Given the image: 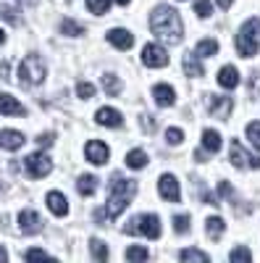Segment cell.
Returning a JSON list of instances; mask_svg holds the SVG:
<instances>
[{"mask_svg": "<svg viewBox=\"0 0 260 263\" xmlns=\"http://www.w3.org/2000/svg\"><path fill=\"white\" fill-rule=\"evenodd\" d=\"M184 71L187 77H203V63H197V53L194 55H184Z\"/></svg>", "mask_w": 260, "mask_h": 263, "instance_id": "23", "label": "cell"}, {"mask_svg": "<svg viewBox=\"0 0 260 263\" xmlns=\"http://www.w3.org/2000/svg\"><path fill=\"white\" fill-rule=\"evenodd\" d=\"M158 190H161V197H163V200L179 203L182 192H179V182H176V177H173V174H163V177L158 179Z\"/></svg>", "mask_w": 260, "mask_h": 263, "instance_id": "10", "label": "cell"}, {"mask_svg": "<svg viewBox=\"0 0 260 263\" xmlns=\"http://www.w3.org/2000/svg\"><path fill=\"white\" fill-rule=\"evenodd\" d=\"M6 260H8V253H6L3 248H0V263H6Z\"/></svg>", "mask_w": 260, "mask_h": 263, "instance_id": "43", "label": "cell"}, {"mask_svg": "<svg viewBox=\"0 0 260 263\" xmlns=\"http://www.w3.org/2000/svg\"><path fill=\"white\" fill-rule=\"evenodd\" d=\"M166 142H168V145H182V142H184V132L176 129V126H171V129L166 132Z\"/></svg>", "mask_w": 260, "mask_h": 263, "instance_id": "33", "label": "cell"}, {"mask_svg": "<svg viewBox=\"0 0 260 263\" xmlns=\"http://www.w3.org/2000/svg\"><path fill=\"white\" fill-rule=\"evenodd\" d=\"M231 163H234L236 168H245V166L260 168V156H252V153H247L236 140H231Z\"/></svg>", "mask_w": 260, "mask_h": 263, "instance_id": "7", "label": "cell"}, {"mask_svg": "<svg viewBox=\"0 0 260 263\" xmlns=\"http://www.w3.org/2000/svg\"><path fill=\"white\" fill-rule=\"evenodd\" d=\"M231 260H250L252 258V253L247 250V248H236V250H231V255H229Z\"/></svg>", "mask_w": 260, "mask_h": 263, "instance_id": "39", "label": "cell"}, {"mask_svg": "<svg viewBox=\"0 0 260 263\" xmlns=\"http://www.w3.org/2000/svg\"><path fill=\"white\" fill-rule=\"evenodd\" d=\"M247 137H250V142L260 150V121H252V124H247Z\"/></svg>", "mask_w": 260, "mask_h": 263, "instance_id": "31", "label": "cell"}, {"mask_svg": "<svg viewBox=\"0 0 260 263\" xmlns=\"http://www.w3.org/2000/svg\"><path fill=\"white\" fill-rule=\"evenodd\" d=\"M142 63L150 66V69H163V66H168V53H166V48H161V45H145V50H142Z\"/></svg>", "mask_w": 260, "mask_h": 263, "instance_id": "8", "label": "cell"}, {"mask_svg": "<svg viewBox=\"0 0 260 263\" xmlns=\"http://www.w3.org/2000/svg\"><path fill=\"white\" fill-rule=\"evenodd\" d=\"M18 224H21V232H24V234H37L42 229V218H39L37 211L27 208V211L18 213Z\"/></svg>", "mask_w": 260, "mask_h": 263, "instance_id": "12", "label": "cell"}, {"mask_svg": "<svg viewBox=\"0 0 260 263\" xmlns=\"http://www.w3.org/2000/svg\"><path fill=\"white\" fill-rule=\"evenodd\" d=\"M150 29H153L155 37H161L168 45H179L184 40V24L182 16L176 13V8L171 6H158L155 13L150 16Z\"/></svg>", "mask_w": 260, "mask_h": 263, "instance_id": "2", "label": "cell"}, {"mask_svg": "<svg viewBox=\"0 0 260 263\" xmlns=\"http://www.w3.org/2000/svg\"><path fill=\"white\" fill-rule=\"evenodd\" d=\"M0 79H8V63L0 61Z\"/></svg>", "mask_w": 260, "mask_h": 263, "instance_id": "42", "label": "cell"}, {"mask_svg": "<svg viewBox=\"0 0 260 263\" xmlns=\"http://www.w3.org/2000/svg\"><path fill=\"white\" fill-rule=\"evenodd\" d=\"M208 98V111H210V116H215V119H226L229 114H231V98H218V95H205Z\"/></svg>", "mask_w": 260, "mask_h": 263, "instance_id": "11", "label": "cell"}, {"mask_svg": "<svg viewBox=\"0 0 260 263\" xmlns=\"http://www.w3.org/2000/svg\"><path fill=\"white\" fill-rule=\"evenodd\" d=\"M76 95H79L82 100H90V98L95 95V84H90V82H79V84H76Z\"/></svg>", "mask_w": 260, "mask_h": 263, "instance_id": "32", "label": "cell"}, {"mask_svg": "<svg viewBox=\"0 0 260 263\" xmlns=\"http://www.w3.org/2000/svg\"><path fill=\"white\" fill-rule=\"evenodd\" d=\"M139 184L134 179H124L118 174H113L111 179V195H108V203H105V211L97 213V221L108 218V221H116V218L126 211V205L132 203V197L137 195Z\"/></svg>", "mask_w": 260, "mask_h": 263, "instance_id": "1", "label": "cell"}, {"mask_svg": "<svg viewBox=\"0 0 260 263\" xmlns=\"http://www.w3.org/2000/svg\"><path fill=\"white\" fill-rule=\"evenodd\" d=\"M108 42H111V45L113 48H118V50H129V48H132L134 45V37H132V32H129V29H111V32H108Z\"/></svg>", "mask_w": 260, "mask_h": 263, "instance_id": "13", "label": "cell"}, {"mask_svg": "<svg viewBox=\"0 0 260 263\" xmlns=\"http://www.w3.org/2000/svg\"><path fill=\"white\" fill-rule=\"evenodd\" d=\"M24 171L32 179H42L53 171V161H50L48 153H32V156L24 158Z\"/></svg>", "mask_w": 260, "mask_h": 263, "instance_id": "6", "label": "cell"}, {"mask_svg": "<svg viewBox=\"0 0 260 263\" xmlns=\"http://www.w3.org/2000/svg\"><path fill=\"white\" fill-rule=\"evenodd\" d=\"M53 142H55V135H50V132H45V135L37 137V145H39V147H50Z\"/></svg>", "mask_w": 260, "mask_h": 263, "instance_id": "40", "label": "cell"}, {"mask_svg": "<svg viewBox=\"0 0 260 263\" xmlns=\"http://www.w3.org/2000/svg\"><path fill=\"white\" fill-rule=\"evenodd\" d=\"M84 156H87V161H90L92 166H105L111 153H108V145L105 142L90 140V142H87V147H84Z\"/></svg>", "mask_w": 260, "mask_h": 263, "instance_id": "9", "label": "cell"}, {"mask_svg": "<svg viewBox=\"0 0 260 263\" xmlns=\"http://www.w3.org/2000/svg\"><path fill=\"white\" fill-rule=\"evenodd\" d=\"M236 50L242 58H252L260 50V18L245 21V27L236 34Z\"/></svg>", "mask_w": 260, "mask_h": 263, "instance_id": "3", "label": "cell"}, {"mask_svg": "<svg viewBox=\"0 0 260 263\" xmlns=\"http://www.w3.org/2000/svg\"><path fill=\"white\" fill-rule=\"evenodd\" d=\"M95 119H97V124L111 126V129L121 126V114H118V111H113V108H100V111L95 114Z\"/></svg>", "mask_w": 260, "mask_h": 263, "instance_id": "18", "label": "cell"}, {"mask_svg": "<svg viewBox=\"0 0 260 263\" xmlns=\"http://www.w3.org/2000/svg\"><path fill=\"white\" fill-rule=\"evenodd\" d=\"M24 142H27L24 135L16 132V129H3V132H0V145H3L6 150H18Z\"/></svg>", "mask_w": 260, "mask_h": 263, "instance_id": "16", "label": "cell"}, {"mask_svg": "<svg viewBox=\"0 0 260 263\" xmlns=\"http://www.w3.org/2000/svg\"><path fill=\"white\" fill-rule=\"evenodd\" d=\"M126 234H145L147 239H158L161 237V218L155 213H145V216H134L132 221L124 227Z\"/></svg>", "mask_w": 260, "mask_h": 263, "instance_id": "4", "label": "cell"}, {"mask_svg": "<svg viewBox=\"0 0 260 263\" xmlns=\"http://www.w3.org/2000/svg\"><path fill=\"white\" fill-rule=\"evenodd\" d=\"M103 87H105V92L111 95V98H116V95L121 92V82H118V77H113V74H105V77H103Z\"/></svg>", "mask_w": 260, "mask_h": 263, "instance_id": "27", "label": "cell"}, {"mask_svg": "<svg viewBox=\"0 0 260 263\" xmlns=\"http://www.w3.org/2000/svg\"><path fill=\"white\" fill-rule=\"evenodd\" d=\"M87 8H90L95 16H105L108 8H111V0H87Z\"/></svg>", "mask_w": 260, "mask_h": 263, "instance_id": "29", "label": "cell"}, {"mask_svg": "<svg viewBox=\"0 0 260 263\" xmlns=\"http://www.w3.org/2000/svg\"><path fill=\"white\" fill-rule=\"evenodd\" d=\"M0 190H3V187H0Z\"/></svg>", "mask_w": 260, "mask_h": 263, "instance_id": "48", "label": "cell"}, {"mask_svg": "<svg viewBox=\"0 0 260 263\" xmlns=\"http://www.w3.org/2000/svg\"><path fill=\"white\" fill-rule=\"evenodd\" d=\"M218 6H221V8H229V6H231V0H218Z\"/></svg>", "mask_w": 260, "mask_h": 263, "instance_id": "44", "label": "cell"}, {"mask_svg": "<svg viewBox=\"0 0 260 263\" xmlns=\"http://www.w3.org/2000/svg\"><path fill=\"white\" fill-rule=\"evenodd\" d=\"M24 258H27V260H53V255L45 253V250H27Z\"/></svg>", "mask_w": 260, "mask_h": 263, "instance_id": "38", "label": "cell"}, {"mask_svg": "<svg viewBox=\"0 0 260 263\" xmlns=\"http://www.w3.org/2000/svg\"><path fill=\"white\" fill-rule=\"evenodd\" d=\"M92 248V258H97V260H108V248H105V242H100V239H92L90 242Z\"/></svg>", "mask_w": 260, "mask_h": 263, "instance_id": "30", "label": "cell"}, {"mask_svg": "<svg viewBox=\"0 0 260 263\" xmlns=\"http://www.w3.org/2000/svg\"><path fill=\"white\" fill-rule=\"evenodd\" d=\"M218 84L224 87V90H234V87L239 84V71H236L234 66H224V69L218 71Z\"/></svg>", "mask_w": 260, "mask_h": 263, "instance_id": "17", "label": "cell"}, {"mask_svg": "<svg viewBox=\"0 0 260 263\" xmlns=\"http://www.w3.org/2000/svg\"><path fill=\"white\" fill-rule=\"evenodd\" d=\"M194 53H197L200 58H210L218 53V40H200L197 48H194Z\"/></svg>", "mask_w": 260, "mask_h": 263, "instance_id": "22", "label": "cell"}, {"mask_svg": "<svg viewBox=\"0 0 260 263\" xmlns=\"http://www.w3.org/2000/svg\"><path fill=\"white\" fill-rule=\"evenodd\" d=\"M61 34H66V37H79V34H84V27L76 24L74 18H66V21L61 24Z\"/></svg>", "mask_w": 260, "mask_h": 263, "instance_id": "26", "label": "cell"}, {"mask_svg": "<svg viewBox=\"0 0 260 263\" xmlns=\"http://www.w3.org/2000/svg\"><path fill=\"white\" fill-rule=\"evenodd\" d=\"M173 229H176L179 234H187V232H189V216L184 213V216H176V218H173Z\"/></svg>", "mask_w": 260, "mask_h": 263, "instance_id": "36", "label": "cell"}, {"mask_svg": "<svg viewBox=\"0 0 260 263\" xmlns=\"http://www.w3.org/2000/svg\"><path fill=\"white\" fill-rule=\"evenodd\" d=\"M142 124H145V129H147V132H153V126H155V121H153V116H147V114L142 116Z\"/></svg>", "mask_w": 260, "mask_h": 263, "instance_id": "41", "label": "cell"}, {"mask_svg": "<svg viewBox=\"0 0 260 263\" xmlns=\"http://www.w3.org/2000/svg\"><path fill=\"white\" fill-rule=\"evenodd\" d=\"M145 258H147V250L145 248H137L134 245V248L126 250V260H145Z\"/></svg>", "mask_w": 260, "mask_h": 263, "instance_id": "37", "label": "cell"}, {"mask_svg": "<svg viewBox=\"0 0 260 263\" xmlns=\"http://www.w3.org/2000/svg\"><path fill=\"white\" fill-rule=\"evenodd\" d=\"M179 258H182V260H208V255H205L203 250H194V248L182 250V253H179Z\"/></svg>", "mask_w": 260, "mask_h": 263, "instance_id": "34", "label": "cell"}, {"mask_svg": "<svg viewBox=\"0 0 260 263\" xmlns=\"http://www.w3.org/2000/svg\"><path fill=\"white\" fill-rule=\"evenodd\" d=\"M116 3H118V6H126V3H132V0H116Z\"/></svg>", "mask_w": 260, "mask_h": 263, "instance_id": "46", "label": "cell"}, {"mask_svg": "<svg viewBox=\"0 0 260 263\" xmlns=\"http://www.w3.org/2000/svg\"><path fill=\"white\" fill-rule=\"evenodd\" d=\"M48 208L55 216H66L69 213V203H66V197H63L61 192H48Z\"/></svg>", "mask_w": 260, "mask_h": 263, "instance_id": "19", "label": "cell"}, {"mask_svg": "<svg viewBox=\"0 0 260 263\" xmlns=\"http://www.w3.org/2000/svg\"><path fill=\"white\" fill-rule=\"evenodd\" d=\"M0 18L8 21V24H13V27L21 24V16H18V11L13 6H0Z\"/></svg>", "mask_w": 260, "mask_h": 263, "instance_id": "28", "label": "cell"}, {"mask_svg": "<svg viewBox=\"0 0 260 263\" xmlns=\"http://www.w3.org/2000/svg\"><path fill=\"white\" fill-rule=\"evenodd\" d=\"M153 95H155V103L161 108H171L173 103H176V92H173V87H168V84H155Z\"/></svg>", "mask_w": 260, "mask_h": 263, "instance_id": "15", "label": "cell"}, {"mask_svg": "<svg viewBox=\"0 0 260 263\" xmlns=\"http://www.w3.org/2000/svg\"><path fill=\"white\" fill-rule=\"evenodd\" d=\"M76 190H79V195H84V197L95 195V192H97V177H92V174H82L79 182H76Z\"/></svg>", "mask_w": 260, "mask_h": 263, "instance_id": "20", "label": "cell"}, {"mask_svg": "<svg viewBox=\"0 0 260 263\" xmlns=\"http://www.w3.org/2000/svg\"><path fill=\"white\" fill-rule=\"evenodd\" d=\"M18 77H21V84L24 87L42 84V79H45V61L39 55H27L18 66Z\"/></svg>", "mask_w": 260, "mask_h": 263, "instance_id": "5", "label": "cell"}, {"mask_svg": "<svg viewBox=\"0 0 260 263\" xmlns=\"http://www.w3.org/2000/svg\"><path fill=\"white\" fill-rule=\"evenodd\" d=\"M203 147L210 150V153H218L221 150V135L215 129H205L203 132Z\"/></svg>", "mask_w": 260, "mask_h": 263, "instance_id": "21", "label": "cell"}, {"mask_svg": "<svg viewBox=\"0 0 260 263\" xmlns=\"http://www.w3.org/2000/svg\"><path fill=\"white\" fill-rule=\"evenodd\" d=\"M126 166L129 168H145L147 166V153L145 150H132L126 156Z\"/></svg>", "mask_w": 260, "mask_h": 263, "instance_id": "25", "label": "cell"}, {"mask_svg": "<svg viewBox=\"0 0 260 263\" xmlns=\"http://www.w3.org/2000/svg\"><path fill=\"white\" fill-rule=\"evenodd\" d=\"M205 229H208V237H210V239H218V237L224 234V218L210 216L208 221H205Z\"/></svg>", "mask_w": 260, "mask_h": 263, "instance_id": "24", "label": "cell"}, {"mask_svg": "<svg viewBox=\"0 0 260 263\" xmlns=\"http://www.w3.org/2000/svg\"><path fill=\"white\" fill-rule=\"evenodd\" d=\"M0 114H3V116H24L27 114V108L24 105H21L13 95H0Z\"/></svg>", "mask_w": 260, "mask_h": 263, "instance_id": "14", "label": "cell"}, {"mask_svg": "<svg viewBox=\"0 0 260 263\" xmlns=\"http://www.w3.org/2000/svg\"><path fill=\"white\" fill-rule=\"evenodd\" d=\"M21 3H27V6H32V3H34V0H21Z\"/></svg>", "mask_w": 260, "mask_h": 263, "instance_id": "47", "label": "cell"}, {"mask_svg": "<svg viewBox=\"0 0 260 263\" xmlns=\"http://www.w3.org/2000/svg\"><path fill=\"white\" fill-rule=\"evenodd\" d=\"M3 42H6V32H3V29H0V45H3Z\"/></svg>", "mask_w": 260, "mask_h": 263, "instance_id": "45", "label": "cell"}, {"mask_svg": "<svg viewBox=\"0 0 260 263\" xmlns=\"http://www.w3.org/2000/svg\"><path fill=\"white\" fill-rule=\"evenodd\" d=\"M210 11H213V3H210V0H197V3H194V13H197L200 18H208Z\"/></svg>", "mask_w": 260, "mask_h": 263, "instance_id": "35", "label": "cell"}]
</instances>
